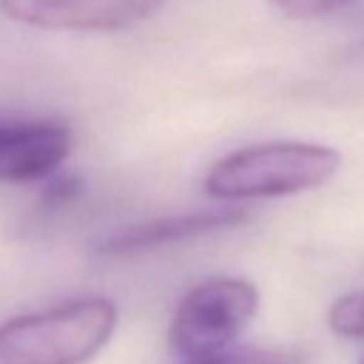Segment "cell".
<instances>
[{
    "label": "cell",
    "mask_w": 364,
    "mask_h": 364,
    "mask_svg": "<svg viewBox=\"0 0 364 364\" xmlns=\"http://www.w3.org/2000/svg\"><path fill=\"white\" fill-rule=\"evenodd\" d=\"M119 310L109 297L87 295L0 325V364H87L117 330Z\"/></svg>",
    "instance_id": "1"
},
{
    "label": "cell",
    "mask_w": 364,
    "mask_h": 364,
    "mask_svg": "<svg viewBox=\"0 0 364 364\" xmlns=\"http://www.w3.org/2000/svg\"><path fill=\"white\" fill-rule=\"evenodd\" d=\"M342 166L337 149L310 141H268L228 154L211 166L203 188L218 201H255L327 183Z\"/></svg>",
    "instance_id": "2"
},
{
    "label": "cell",
    "mask_w": 364,
    "mask_h": 364,
    "mask_svg": "<svg viewBox=\"0 0 364 364\" xmlns=\"http://www.w3.org/2000/svg\"><path fill=\"white\" fill-rule=\"evenodd\" d=\"M258 312V290L243 278L206 280L188 290L173 312L168 347L186 362L228 352Z\"/></svg>",
    "instance_id": "3"
},
{
    "label": "cell",
    "mask_w": 364,
    "mask_h": 364,
    "mask_svg": "<svg viewBox=\"0 0 364 364\" xmlns=\"http://www.w3.org/2000/svg\"><path fill=\"white\" fill-rule=\"evenodd\" d=\"M164 0H0L20 25L70 33H114L154 18Z\"/></svg>",
    "instance_id": "4"
},
{
    "label": "cell",
    "mask_w": 364,
    "mask_h": 364,
    "mask_svg": "<svg viewBox=\"0 0 364 364\" xmlns=\"http://www.w3.org/2000/svg\"><path fill=\"white\" fill-rule=\"evenodd\" d=\"M73 151L68 124L48 117L0 114V181L30 183L58 173Z\"/></svg>",
    "instance_id": "5"
},
{
    "label": "cell",
    "mask_w": 364,
    "mask_h": 364,
    "mask_svg": "<svg viewBox=\"0 0 364 364\" xmlns=\"http://www.w3.org/2000/svg\"><path fill=\"white\" fill-rule=\"evenodd\" d=\"M248 218H250L248 211H243V208H216V211H196V213H178V216L154 218V220H144V223L124 225V228L109 233L105 240H100L97 253L100 255L144 253V250L161 248V245L178 243V240L238 228Z\"/></svg>",
    "instance_id": "6"
},
{
    "label": "cell",
    "mask_w": 364,
    "mask_h": 364,
    "mask_svg": "<svg viewBox=\"0 0 364 364\" xmlns=\"http://www.w3.org/2000/svg\"><path fill=\"white\" fill-rule=\"evenodd\" d=\"M327 322L335 335L347 340H364V292H350L335 300Z\"/></svg>",
    "instance_id": "7"
},
{
    "label": "cell",
    "mask_w": 364,
    "mask_h": 364,
    "mask_svg": "<svg viewBox=\"0 0 364 364\" xmlns=\"http://www.w3.org/2000/svg\"><path fill=\"white\" fill-rule=\"evenodd\" d=\"M186 364H300L292 352L283 350H260V347H245V350L223 352V355L208 357V360H196Z\"/></svg>",
    "instance_id": "8"
},
{
    "label": "cell",
    "mask_w": 364,
    "mask_h": 364,
    "mask_svg": "<svg viewBox=\"0 0 364 364\" xmlns=\"http://www.w3.org/2000/svg\"><path fill=\"white\" fill-rule=\"evenodd\" d=\"M352 0H270L278 13H283L285 18L295 20H310V18H322V15H330L335 10L350 5Z\"/></svg>",
    "instance_id": "9"
},
{
    "label": "cell",
    "mask_w": 364,
    "mask_h": 364,
    "mask_svg": "<svg viewBox=\"0 0 364 364\" xmlns=\"http://www.w3.org/2000/svg\"><path fill=\"white\" fill-rule=\"evenodd\" d=\"M82 188H85V183H82L80 176H75V173H53V176L48 178V183H45L43 188V203L50 208H60V206H68V203H75L77 198L82 196Z\"/></svg>",
    "instance_id": "10"
},
{
    "label": "cell",
    "mask_w": 364,
    "mask_h": 364,
    "mask_svg": "<svg viewBox=\"0 0 364 364\" xmlns=\"http://www.w3.org/2000/svg\"><path fill=\"white\" fill-rule=\"evenodd\" d=\"M360 364H364V360H362V362H360Z\"/></svg>",
    "instance_id": "11"
}]
</instances>
